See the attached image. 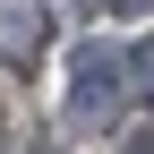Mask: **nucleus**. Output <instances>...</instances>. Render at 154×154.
Instances as JSON below:
<instances>
[{
    "mask_svg": "<svg viewBox=\"0 0 154 154\" xmlns=\"http://www.w3.org/2000/svg\"><path fill=\"white\" fill-rule=\"evenodd\" d=\"M69 111H77V120H111V111H120V60H111V51H77Z\"/></svg>",
    "mask_w": 154,
    "mask_h": 154,
    "instance_id": "nucleus-1",
    "label": "nucleus"
},
{
    "mask_svg": "<svg viewBox=\"0 0 154 154\" xmlns=\"http://www.w3.org/2000/svg\"><path fill=\"white\" fill-rule=\"evenodd\" d=\"M43 34H51L43 0H0V51H9V60H34V51H43Z\"/></svg>",
    "mask_w": 154,
    "mask_h": 154,
    "instance_id": "nucleus-2",
    "label": "nucleus"
},
{
    "mask_svg": "<svg viewBox=\"0 0 154 154\" xmlns=\"http://www.w3.org/2000/svg\"><path fill=\"white\" fill-rule=\"evenodd\" d=\"M120 69H128V77H137V86H146V103H154V34H146V43H137V51H128V60H120Z\"/></svg>",
    "mask_w": 154,
    "mask_h": 154,
    "instance_id": "nucleus-3",
    "label": "nucleus"
},
{
    "mask_svg": "<svg viewBox=\"0 0 154 154\" xmlns=\"http://www.w3.org/2000/svg\"><path fill=\"white\" fill-rule=\"evenodd\" d=\"M94 9H111V17H128V9H146V0H94Z\"/></svg>",
    "mask_w": 154,
    "mask_h": 154,
    "instance_id": "nucleus-4",
    "label": "nucleus"
},
{
    "mask_svg": "<svg viewBox=\"0 0 154 154\" xmlns=\"http://www.w3.org/2000/svg\"><path fill=\"white\" fill-rule=\"evenodd\" d=\"M128 154H154V128H146V137H128Z\"/></svg>",
    "mask_w": 154,
    "mask_h": 154,
    "instance_id": "nucleus-5",
    "label": "nucleus"
}]
</instances>
